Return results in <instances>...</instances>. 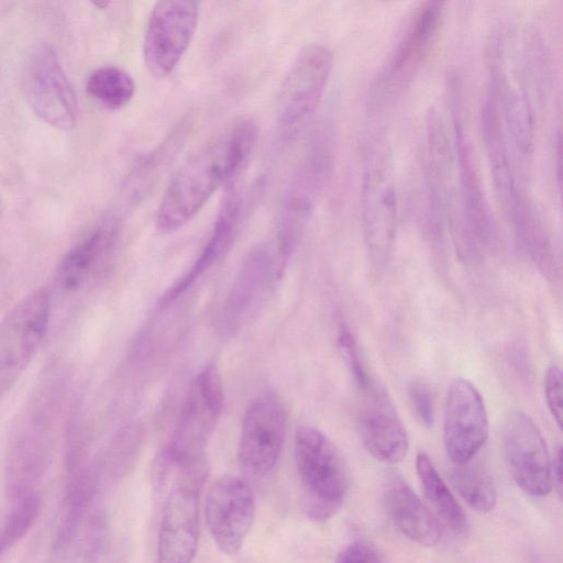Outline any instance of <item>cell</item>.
<instances>
[{
  "label": "cell",
  "mask_w": 563,
  "mask_h": 563,
  "mask_svg": "<svg viewBox=\"0 0 563 563\" xmlns=\"http://www.w3.org/2000/svg\"><path fill=\"white\" fill-rule=\"evenodd\" d=\"M227 186L210 238L190 269L162 296L159 306L166 307L186 291L202 274L220 261L231 249L238 234L243 210V199L239 189Z\"/></svg>",
  "instance_id": "obj_18"
},
{
  "label": "cell",
  "mask_w": 563,
  "mask_h": 563,
  "mask_svg": "<svg viewBox=\"0 0 563 563\" xmlns=\"http://www.w3.org/2000/svg\"><path fill=\"white\" fill-rule=\"evenodd\" d=\"M443 1L419 2L371 89L369 104L378 110L393 103L410 86L435 44L443 23Z\"/></svg>",
  "instance_id": "obj_4"
},
{
  "label": "cell",
  "mask_w": 563,
  "mask_h": 563,
  "mask_svg": "<svg viewBox=\"0 0 563 563\" xmlns=\"http://www.w3.org/2000/svg\"><path fill=\"white\" fill-rule=\"evenodd\" d=\"M504 454L512 479L526 494L541 497L550 493L553 481L545 441L526 413L516 411L507 419Z\"/></svg>",
  "instance_id": "obj_15"
},
{
  "label": "cell",
  "mask_w": 563,
  "mask_h": 563,
  "mask_svg": "<svg viewBox=\"0 0 563 563\" xmlns=\"http://www.w3.org/2000/svg\"><path fill=\"white\" fill-rule=\"evenodd\" d=\"M294 456L307 517L323 522L343 506L349 473L335 444L320 430L300 426L295 433Z\"/></svg>",
  "instance_id": "obj_2"
},
{
  "label": "cell",
  "mask_w": 563,
  "mask_h": 563,
  "mask_svg": "<svg viewBox=\"0 0 563 563\" xmlns=\"http://www.w3.org/2000/svg\"><path fill=\"white\" fill-rule=\"evenodd\" d=\"M117 225L103 224L71 247L57 269L58 286L68 291L77 290L97 264L112 249L117 239Z\"/></svg>",
  "instance_id": "obj_20"
},
{
  "label": "cell",
  "mask_w": 563,
  "mask_h": 563,
  "mask_svg": "<svg viewBox=\"0 0 563 563\" xmlns=\"http://www.w3.org/2000/svg\"><path fill=\"white\" fill-rule=\"evenodd\" d=\"M416 471L421 489L442 521L457 536L466 537L471 525L466 514L426 453L416 457Z\"/></svg>",
  "instance_id": "obj_22"
},
{
  "label": "cell",
  "mask_w": 563,
  "mask_h": 563,
  "mask_svg": "<svg viewBox=\"0 0 563 563\" xmlns=\"http://www.w3.org/2000/svg\"><path fill=\"white\" fill-rule=\"evenodd\" d=\"M191 125V115L184 117L157 147L137 159L125 184L131 198L142 197L159 179L185 143Z\"/></svg>",
  "instance_id": "obj_21"
},
{
  "label": "cell",
  "mask_w": 563,
  "mask_h": 563,
  "mask_svg": "<svg viewBox=\"0 0 563 563\" xmlns=\"http://www.w3.org/2000/svg\"><path fill=\"white\" fill-rule=\"evenodd\" d=\"M256 139V122L241 118L190 156L165 190L157 210V229L163 233L179 230L221 185L235 184Z\"/></svg>",
  "instance_id": "obj_1"
},
{
  "label": "cell",
  "mask_w": 563,
  "mask_h": 563,
  "mask_svg": "<svg viewBox=\"0 0 563 563\" xmlns=\"http://www.w3.org/2000/svg\"><path fill=\"white\" fill-rule=\"evenodd\" d=\"M562 383L560 366L550 365L544 376V393L549 410L559 428L562 426Z\"/></svg>",
  "instance_id": "obj_27"
},
{
  "label": "cell",
  "mask_w": 563,
  "mask_h": 563,
  "mask_svg": "<svg viewBox=\"0 0 563 563\" xmlns=\"http://www.w3.org/2000/svg\"><path fill=\"white\" fill-rule=\"evenodd\" d=\"M286 415L272 397L251 404L243 419L238 457L245 474L263 478L275 467L285 439Z\"/></svg>",
  "instance_id": "obj_16"
},
{
  "label": "cell",
  "mask_w": 563,
  "mask_h": 563,
  "mask_svg": "<svg viewBox=\"0 0 563 563\" xmlns=\"http://www.w3.org/2000/svg\"><path fill=\"white\" fill-rule=\"evenodd\" d=\"M488 433L487 410L479 390L464 377L454 378L444 407L443 439L448 456L455 465L472 460Z\"/></svg>",
  "instance_id": "obj_14"
},
{
  "label": "cell",
  "mask_w": 563,
  "mask_h": 563,
  "mask_svg": "<svg viewBox=\"0 0 563 563\" xmlns=\"http://www.w3.org/2000/svg\"><path fill=\"white\" fill-rule=\"evenodd\" d=\"M361 219L372 266L382 269L391 253L398 223V187L388 143L374 139L366 151L361 183Z\"/></svg>",
  "instance_id": "obj_3"
},
{
  "label": "cell",
  "mask_w": 563,
  "mask_h": 563,
  "mask_svg": "<svg viewBox=\"0 0 563 563\" xmlns=\"http://www.w3.org/2000/svg\"><path fill=\"white\" fill-rule=\"evenodd\" d=\"M224 393L213 365L203 367L192 380L166 453V462L184 465L203 459V450L222 412Z\"/></svg>",
  "instance_id": "obj_8"
},
{
  "label": "cell",
  "mask_w": 563,
  "mask_h": 563,
  "mask_svg": "<svg viewBox=\"0 0 563 563\" xmlns=\"http://www.w3.org/2000/svg\"><path fill=\"white\" fill-rule=\"evenodd\" d=\"M357 429L367 452L384 463H399L408 452L404 423L386 389L372 378L363 388Z\"/></svg>",
  "instance_id": "obj_17"
},
{
  "label": "cell",
  "mask_w": 563,
  "mask_h": 563,
  "mask_svg": "<svg viewBox=\"0 0 563 563\" xmlns=\"http://www.w3.org/2000/svg\"><path fill=\"white\" fill-rule=\"evenodd\" d=\"M336 563H384L377 549L358 540L346 545L338 555Z\"/></svg>",
  "instance_id": "obj_29"
},
{
  "label": "cell",
  "mask_w": 563,
  "mask_h": 563,
  "mask_svg": "<svg viewBox=\"0 0 563 563\" xmlns=\"http://www.w3.org/2000/svg\"><path fill=\"white\" fill-rule=\"evenodd\" d=\"M332 53L322 44L306 46L296 57L280 87L276 124L283 141L296 139L317 111L325 91Z\"/></svg>",
  "instance_id": "obj_6"
},
{
  "label": "cell",
  "mask_w": 563,
  "mask_h": 563,
  "mask_svg": "<svg viewBox=\"0 0 563 563\" xmlns=\"http://www.w3.org/2000/svg\"><path fill=\"white\" fill-rule=\"evenodd\" d=\"M383 504L388 517L405 537L423 547L437 544L440 531L434 516L400 476L391 474L386 478Z\"/></svg>",
  "instance_id": "obj_19"
},
{
  "label": "cell",
  "mask_w": 563,
  "mask_h": 563,
  "mask_svg": "<svg viewBox=\"0 0 563 563\" xmlns=\"http://www.w3.org/2000/svg\"><path fill=\"white\" fill-rule=\"evenodd\" d=\"M451 478L454 488L470 507L479 512L494 509L497 501L496 488L489 470L482 461L473 457L456 464Z\"/></svg>",
  "instance_id": "obj_23"
},
{
  "label": "cell",
  "mask_w": 563,
  "mask_h": 563,
  "mask_svg": "<svg viewBox=\"0 0 563 563\" xmlns=\"http://www.w3.org/2000/svg\"><path fill=\"white\" fill-rule=\"evenodd\" d=\"M23 87L30 106L43 121L59 130L75 128L77 96L51 46H40L32 53L24 70Z\"/></svg>",
  "instance_id": "obj_10"
},
{
  "label": "cell",
  "mask_w": 563,
  "mask_h": 563,
  "mask_svg": "<svg viewBox=\"0 0 563 563\" xmlns=\"http://www.w3.org/2000/svg\"><path fill=\"white\" fill-rule=\"evenodd\" d=\"M51 303L45 290H36L20 302L0 323V393L23 372L42 343Z\"/></svg>",
  "instance_id": "obj_12"
},
{
  "label": "cell",
  "mask_w": 563,
  "mask_h": 563,
  "mask_svg": "<svg viewBox=\"0 0 563 563\" xmlns=\"http://www.w3.org/2000/svg\"><path fill=\"white\" fill-rule=\"evenodd\" d=\"M0 211H1V207H0Z\"/></svg>",
  "instance_id": "obj_32"
},
{
  "label": "cell",
  "mask_w": 563,
  "mask_h": 563,
  "mask_svg": "<svg viewBox=\"0 0 563 563\" xmlns=\"http://www.w3.org/2000/svg\"><path fill=\"white\" fill-rule=\"evenodd\" d=\"M408 395L418 421L426 428L432 427L434 423V406L429 389L419 383H411L408 387Z\"/></svg>",
  "instance_id": "obj_28"
},
{
  "label": "cell",
  "mask_w": 563,
  "mask_h": 563,
  "mask_svg": "<svg viewBox=\"0 0 563 563\" xmlns=\"http://www.w3.org/2000/svg\"><path fill=\"white\" fill-rule=\"evenodd\" d=\"M40 511V499L35 494L18 500L11 511L0 537L11 547L22 539L34 523Z\"/></svg>",
  "instance_id": "obj_25"
},
{
  "label": "cell",
  "mask_w": 563,
  "mask_h": 563,
  "mask_svg": "<svg viewBox=\"0 0 563 563\" xmlns=\"http://www.w3.org/2000/svg\"><path fill=\"white\" fill-rule=\"evenodd\" d=\"M339 349L343 355L356 386L363 388L371 379V375L363 363L357 347V343L352 333L345 327H342L338 338Z\"/></svg>",
  "instance_id": "obj_26"
},
{
  "label": "cell",
  "mask_w": 563,
  "mask_h": 563,
  "mask_svg": "<svg viewBox=\"0 0 563 563\" xmlns=\"http://www.w3.org/2000/svg\"><path fill=\"white\" fill-rule=\"evenodd\" d=\"M86 88L91 98L113 110L126 106L135 92L133 78L117 66L95 69L87 79Z\"/></svg>",
  "instance_id": "obj_24"
},
{
  "label": "cell",
  "mask_w": 563,
  "mask_h": 563,
  "mask_svg": "<svg viewBox=\"0 0 563 563\" xmlns=\"http://www.w3.org/2000/svg\"><path fill=\"white\" fill-rule=\"evenodd\" d=\"M255 511V496L246 479L223 475L210 486L205 520L211 539L223 554L232 556L242 549Z\"/></svg>",
  "instance_id": "obj_13"
},
{
  "label": "cell",
  "mask_w": 563,
  "mask_h": 563,
  "mask_svg": "<svg viewBox=\"0 0 563 563\" xmlns=\"http://www.w3.org/2000/svg\"><path fill=\"white\" fill-rule=\"evenodd\" d=\"M175 467L177 475L158 527L155 563H192L198 550L206 463L202 459Z\"/></svg>",
  "instance_id": "obj_5"
},
{
  "label": "cell",
  "mask_w": 563,
  "mask_h": 563,
  "mask_svg": "<svg viewBox=\"0 0 563 563\" xmlns=\"http://www.w3.org/2000/svg\"><path fill=\"white\" fill-rule=\"evenodd\" d=\"M551 474L552 481L556 484L559 492H561L562 487V449L559 446L553 462L551 463Z\"/></svg>",
  "instance_id": "obj_30"
},
{
  "label": "cell",
  "mask_w": 563,
  "mask_h": 563,
  "mask_svg": "<svg viewBox=\"0 0 563 563\" xmlns=\"http://www.w3.org/2000/svg\"><path fill=\"white\" fill-rule=\"evenodd\" d=\"M198 24V3L191 0L157 2L147 21L143 57L156 78L168 76L190 45Z\"/></svg>",
  "instance_id": "obj_11"
},
{
  "label": "cell",
  "mask_w": 563,
  "mask_h": 563,
  "mask_svg": "<svg viewBox=\"0 0 563 563\" xmlns=\"http://www.w3.org/2000/svg\"><path fill=\"white\" fill-rule=\"evenodd\" d=\"M9 548L2 540H0V555L4 552V550Z\"/></svg>",
  "instance_id": "obj_31"
},
{
  "label": "cell",
  "mask_w": 563,
  "mask_h": 563,
  "mask_svg": "<svg viewBox=\"0 0 563 563\" xmlns=\"http://www.w3.org/2000/svg\"><path fill=\"white\" fill-rule=\"evenodd\" d=\"M481 123L495 197L514 225L536 205L516 172L503 125L498 85L492 73L482 106Z\"/></svg>",
  "instance_id": "obj_9"
},
{
  "label": "cell",
  "mask_w": 563,
  "mask_h": 563,
  "mask_svg": "<svg viewBox=\"0 0 563 563\" xmlns=\"http://www.w3.org/2000/svg\"><path fill=\"white\" fill-rule=\"evenodd\" d=\"M455 76L449 80L451 131L455 151L460 199L468 238L475 251L497 238L496 223L486 199L472 143L465 131L461 92Z\"/></svg>",
  "instance_id": "obj_7"
}]
</instances>
